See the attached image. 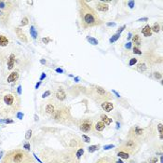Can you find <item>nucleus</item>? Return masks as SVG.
Listing matches in <instances>:
<instances>
[{"label":"nucleus","mask_w":163,"mask_h":163,"mask_svg":"<svg viewBox=\"0 0 163 163\" xmlns=\"http://www.w3.org/2000/svg\"><path fill=\"white\" fill-rule=\"evenodd\" d=\"M39 157L45 163H80V159L77 156V150L69 148L56 150L44 147L40 150Z\"/></svg>","instance_id":"f257e3e1"},{"label":"nucleus","mask_w":163,"mask_h":163,"mask_svg":"<svg viewBox=\"0 0 163 163\" xmlns=\"http://www.w3.org/2000/svg\"><path fill=\"white\" fill-rule=\"evenodd\" d=\"M22 107L21 97L14 92H0V118H10L16 115Z\"/></svg>","instance_id":"f03ea898"},{"label":"nucleus","mask_w":163,"mask_h":163,"mask_svg":"<svg viewBox=\"0 0 163 163\" xmlns=\"http://www.w3.org/2000/svg\"><path fill=\"white\" fill-rule=\"evenodd\" d=\"M77 6L80 25L83 29L86 30L92 27L99 26L103 23V21L100 18L99 14L86 1H84V0L77 1Z\"/></svg>","instance_id":"7ed1b4c3"},{"label":"nucleus","mask_w":163,"mask_h":163,"mask_svg":"<svg viewBox=\"0 0 163 163\" xmlns=\"http://www.w3.org/2000/svg\"><path fill=\"white\" fill-rule=\"evenodd\" d=\"M0 163H35V159L28 151L16 148L7 151Z\"/></svg>","instance_id":"20e7f679"},{"label":"nucleus","mask_w":163,"mask_h":163,"mask_svg":"<svg viewBox=\"0 0 163 163\" xmlns=\"http://www.w3.org/2000/svg\"><path fill=\"white\" fill-rule=\"evenodd\" d=\"M51 118L57 123L71 126L76 123V120L73 118L71 114V108L68 105L60 104L55 112L51 116Z\"/></svg>","instance_id":"39448f33"},{"label":"nucleus","mask_w":163,"mask_h":163,"mask_svg":"<svg viewBox=\"0 0 163 163\" xmlns=\"http://www.w3.org/2000/svg\"><path fill=\"white\" fill-rule=\"evenodd\" d=\"M151 135H152V132L149 129V127L141 128L138 126H133L130 129L129 133L127 135V139H133L142 144L143 141L148 140Z\"/></svg>","instance_id":"423d86ee"},{"label":"nucleus","mask_w":163,"mask_h":163,"mask_svg":"<svg viewBox=\"0 0 163 163\" xmlns=\"http://www.w3.org/2000/svg\"><path fill=\"white\" fill-rule=\"evenodd\" d=\"M141 145H142V144L140 142L136 141V140L127 139V140L123 141L118 145V147L116 149V152H118V151L125 152V153H127L128 155H130V156L132 157V156H134V155H136L138 152H139Z\"/></svg>","instance_id":"0eeeda50"},{"label":"nucleus","mask_w":163,"mask_h":163,"mask_svg":"<svg viewBox=\"0 0 163 163\" xmlns=\"http://www.w3.org/2000/svg\"><path fill=\"white\" fill-rule=\"evenodd\" d=\"M75 124H77V126L80 130V132H82L83 133L98 135L94 130V122H93V118H84L77 119L76 120Z\"/></svg>","instance_id":"6e6552de"},{"label":"nucleus","mask_w":163,"mask_h":163,"mask_svg":"<svg viewBox=\"0 0 163 163\" xmlns=\"http://www.w3.org/2000/svg\"><path fill=\"white\" fill-rule=\"evenodd\" d=\"M60 104L61 103H59L54 99H48L47 102L44 103V108L41 109L42 115H44V116L45 115L46 116H51Z\"/></svg>","instance_id":"1a4fd4ad"},{"label":"nucleus","mask_w":163,"mask_h":163,"mask_svg":"<svg viewBox=\"0 0 163 163\" xmlns=\"http://www.w3.org/2000/svg\"><path fill=\"white\" fill-rule=\"evenodd\" d=\"M18 7V2L17 1H10V0H0V10L11 12L17 10Z\"/></svg>","instance_id":"9d476101"},{"label":"nucleus","mask_w":163,"mask_h":163,"mask_svg":"<svg viewBox=\"0 0 163 163\" xmlns=\"http://www.w3.org/2000/svg\"><path fill=\"white\" fill-rule=\"evenodd\" d=\"M91 89L95 93H97L99 96L103 97L105 101H110L113 99V95L101 86H92V88H91Z\"/></svg>","instance_id":"9b49d317"},{"label":"nucleus","mask_w":163,"mask_h":163,"mask_svg":"<svg viewBox=\"0 0 163 163\" xmlns=\"http://www.w3.org/2000/svg\"><path fill=\"white\" fill-rule=\"evenodd\" d=\"M10 13L0 10V24L3 26H10Z\"/></svg>","instance_id":"f8f14e48"},{"label":"nucleus","mask_w":163,"mask_h":163,"mask_svg":"<svg viewBox=\"0 0 163 163\" xmlns=\"http://www.w3.org/2000/svg\"><path fill=\"white\" fill-rule=\"evenodd\" d=\"M54 98L58 102H63V101H65V99L67 98V94H66V92H65V91L63 89V87L58 88L54 92Z\"/></svg>","instance_id":"ddd939ff"},{"label":"nucleus","mask_w":163,"mask_h":163,"mask_svg":"<svg viewBox=\"0 0 163 163\" xmlns=\"http://www.w3.org/2000/svg\"><path fill=\"white\" fill-rule=\"evenodd\" d=\"M14 32H15L16 36H18V38L21 40L22 42H23V43H28L27 36H26V34L24 33V31H23L22 29H21L20 27H16V28L14 29Z\"/></svg>","instance_id":"4468645a"},{"label":"nucleus","mask_w":163,"mask_h":163,"mask_svg":"<svg viewBox=\"0 0 163 163\" xmlns=\"http://www.w3.org/2000/svg\"><path fill=\"white\" fill-rule=\"evenodd\" d=\"M95 3V10L97 11H101V12H106L109 10V6L108 4H105L102 1H98V2H94Z\"/></svg>","instance_id":"2eb2a0df"},{"label":"nucleus","mask_w":163,"mask_h":163,"mask_svg":"<svg viewBox=\"0 0 163 163\" xmlns=\"http://www.w3.org/2000/svg\"><path fill=\"white\" fill-rule=\"evenodd\" d=\"M15 63H16V55L14 53L10 54V56L7 57V70L11 71L15 67Z\"/></svg>","instance_id":"dca6fc26"},{"label":"nucleus","mask_w":163,"mask_h":163,"mask_svg":"<svg viewBox=\"0 0 163 163\" xmlns=\"http://www.w3.org/2000/svg\"><path fill=\"white\" fill-rule=\"evenodd\" d=\"M104 128H105V124L103 123V121H97L96 123H94V130H95V132H96V133L99 135L100 137H102V135H100L99 134V132H103V130H104Z\"/></svg>","instance_id":"f3484780"},{"label":"nucleus","mask_w":163,"mask_h":163,"mask_svg":"<svg viewBox=\"0 0 163 163\" xmlns=\"http://www.w3.org/2000/svg\"><path fill=\"white\" fill-rule=\"evenodd\" d=\"M19 72L17 71H13L10 73V75L7 77V83H13V82H16L18 79H19Z\"/></svg>","instance_id":"a211bd4d"},{"label":"nucleus","mask_w":163,"mask_h":163,"mask_svg":"<svg viewBox=\"0 0 163 163\" xmlns=\"http://www.w3.org/2000/svg\"><path fill=\"white\" fill-rule=\"evenodd\" d=\"M101 105H102L103 110L105 111V112H107V113L111 112V111L114 109V103H111V102H109V101L103 102V103H101Z\"/></svg>","instance_id":"6ab92c4d"},{"label":"nucleus","mask_w":163,"mask_h":163,"mask_svg":"<svg viewBox=\"0 0 163 163\" xmlns=\"http://www.w3.org/2000/svg\"><path fill=\"white\" fill-rule=\"evenodd\" d=\"M142 35L144 37H150L152 36V30H151V26L149 24H146L145 26H144L142 28Z\"/></svg>","instance_id":"aec40b11"},{"label":"nucleus","mask_w":163,"mask_h":163,"mask_svg":"<svg viewBox=\"0 0 163 163\" xmlns=\"http://www.w3.org/2000/svg\"><path fill=\"white\" fill-rule=\"evenodd\" d=\"M10 45V39L5 35H0V47L5 48Z\"/></svg>","instance_id":"412c9836"},{"label":"nucleus","mask_w":163,"mask_h":163,"mask_svg":"<svg viewBox=\"0 0 163 163\" xmlns=\"http://www.w3.org/2000/svg\"><path fill=\"white\" fill-rule=\"evenodd\" d=\"M132 43L134 45V47L139 48L142 45V38L140 36V35L138 34H134L132 36Z\"/></svg>","instance_id":"4be33fe9"},{"label":"nucleus","mask_w":163,"mask_h":163,"mask_svg":"<svg viewBox=\"0 0 163 163\" xmlns=\"http://www.w3.org/2000/svg\"><path fill=\"white\" fill-rule=\"evenodd\" d=\"M95 163H114V159L109 157H102L98 159Z\"/></svg>","instance_id":"5701e85b"},{"label":"nucleus","mask_w":163,"mask_h":163,"mask_svg":"<svg viewBox=\"0 0 163 163\" xmlns=\"http://www.w3.org/2000/svg\"><path fill=\"white\" fill-rule=\"evenodd\" d=\"M101 121H103V123L105 125H110L112 123V118H108L106 115H104V114H103V115H101Z\"/></svg>","instance_id":"b1692460"},{"label":"nucleus","mask_w":163,"mask_h":163,"mask_svg":"<svg viewBox=\"0 0 163 163\" xmlns=\"http://www.w3.org/2000/svg\"><path fill=\"white\" fill-rule=\"evenodd\" d=\"M136 69H137V71H139L141 73H144V72L146 71V69H147V66H146V64L144 63H139V64L137 65Z\"/></svg>","instance_id":"393cba45"},{"label":"nucleus","mask_w":163,"mask_h":163,"mask_svg":"<svg viewBox=\"0 0 163 163\" xmlns=\"http://www.w3.org/2000/svg\"><path fill=\"white\" fill-rule=\"evenodd\" d=\"M117 153V156L119 157L120 159H129L130 158V155H128L127 153L125 152H121V151H118V152H116Z\"/></svg>","instance_id":"a878e982"},{"label":"nucleus","mask_w":163,"mask_h":163,"mask_svg":"<svg viewBox=\"0 0 163 163\" xmlns=\"http://www.w3.org/2000/svg\"><path fill=\"white\" fill-rule=\"evenodd\" d=\"M29 19H28V17H26V16H24V17L22 19V22H21V23H20V25H19V27L21 28V27H24V26H26V25H28L29 24Z\"/></svg>","instance_id":"bb28decb"},{"label":"nucleus","mask_w":163,"mask_h":163,"mask_svg":"<svg viewBox=\"0 0 163 163\" xmlns=\"http://www.w3.org/2000/svg\"><path fill=\"white\" fill-rule=\"evenodd\" d=\"M160 29H161V27H160V24L159 22H155L153 24V26L151 27V30L154 33H159L160 31Z\"/></svg>","instance_id":"cd10ccee"},{"label":"nucleus","mask_w":163,"mask_h":163,"mask_svg":"<svg viewBox=\"0 0 163 163\" xmlns=\"http://www.w3.org/2000/svg\"><path fill=\"white\" fill-rule=\"evenodd\" d=\"M30 35H31V36H32L33 38H34V39H36V38H37V36H38L37 31H36L35 27L33 26V25L30 27Z\"/></svg>","instance_id":"c85d7f7f"},{"label":"nucleus","mask_w":163,"mask_h":163,"mask_svg":"<svg viewBox=\"0 0 163 163\" xmlns=\"http://www.w3.org/2000/svg\"><path fill=\"white\" fill-rule=\"evenodd\" d=\"M87 40L89 42V44H92V45H93V46H96V45L99 44V42H98V40H97L96 38L92 37V36H87Z\"/></svg>","instance_id":"c756f323"},{"label":"nucleus","mask_w":163,"mask_h":163,"mask_svg":"<svg viewBox=\"0 0 163 163\" xmlns=\"http://www.w3.org/2000/svg\"><path fill=\"white\" fill-rule=\"evenodd\" d=\"M100 147V144H95V145H91V146H89L88 147V152L89 153H93L95 151H97L98 149H99Z\"/></svg>","instance_id":"7c9ffc66"},{"label":"nucleus","mask_w":163,"mask_h":163,"mask_svg":"<svg viewBox=\"0 0 163 163\" xmlns=\"http://www.w3.org/2000/svg\"><path fill=\"white\" fill-rule=\"evenodd\" d=\"M119 37H120V35H119V34H115V35H114V36L110 38L109 41H110V43H114L115 41H117V40H118Z\"/></svg>","instance_id":"2f4dec72"},{"label":"nucleus","mask_w":163,"mask_h":163,"mask_svg":"<svg viewBox=\"0 0 163 163\" xmlns=\"http://www.w3.org/2000/svg\"><path fill=\"white\" fill-rule=\"evenodd\" d=\"M137 62H138V59H137V58H135V57H134V58H132V59L130 60V62H129V65H130V66H133L134 64H136V63H137Z\"/></svg>","instance_id":"473e14b6"},{"label":"nucleus","mask_w":163,"mask_h":163,"mask_svg":"<svg viewBox=\"0 0 163 163\" xmlns=\"http://www.w3.org/2000/svg\"><path fill=\"white\" fill-rule=\"evenodd\" d=\"M158 158L157 157H151L147 159V162L148 163H158Z\"/></svg>","instance_id":"72a5a7b5"},{"label":"nucleus","mask_w":163,"mask_h":163,"mask_svg":"<svg viewBox=\"0 0 163 163\" xmlns=\"http://www.w3.org/2000/svg\"><path fill=\"white\" fill-rule=\"evenodd\" d=\"M158 130H159V137L160 139L162 140V123H159L158 126H157Z\"/></svg>","instance_id":"f704fd0d"},{"label":"nucleus","mask_w":163,"mask_h":163,"mask_svg":"<svg viewBox=\"0 0 163 163\" xmlns=\"http://www.w3.org/2000/svg\"><path fill=\"white\" fill-rule=\"evenodd\" d=\"M133 53L134 54H137V55H142V51H140V48H137V47H133Z\"/></svg>","instance_id":"c9c22d12"},{"label":"nucleus","mask_w":163,"mask_h":163,"mask_svg":"<svg viewBox=\"0 0 163 163\" xmlns=\"http://www.w3.org/2000/svg\"><path fill=\"white\" fill-rule=\"evenodd\" d=\"M32 137V130H28L25 134V139L26 140H30V138Z\"/></svg>","instance_id":"e433bc0d"},{"label":"nucleus","mask_w":163,"mask_h":163,"mask_svg":"<svg viewBox=\"0 0 163 163\" xmlns=\"http://www.w3.org/2000/svg\"><path fill=\"white\" fill-rule=\"evenodd\" d=\"M154 77H155V78H157V79H161L162 78V74L159 72H155L154 73Z\"/></svg>","instance_id":"4c0bfd02"},{"label":"nucleus","mask_w":163,"mask_h":163,"mask_svg":"<svg viewBox=\"0 0 163 163\" xmlns=\"http://www.w3.org/2000/svg\"><path fill=\"white\" fill-rule=\"evenodd\" d=\"M82 139L84 140L85 143H89V142H91V138H89V136H87L86 134H82Z\"/></svg>","instance_id":"58836bf2"},{"label":"nucleus","mask_w":163,"mask_h":163,"mask_svg":"<svg viewBox=\"0 0 163 163\" xmlns=\"http://www.w3.org/2000/svg\"><path fill=\"white\" fill-rule=\"evenodd\" d=\"M42 41H43L44 44H48L51 41H52V40H51V38H50V37H44V38L42 39Z\"/></svg>","instance_id":"ea45409f"},{"label":"nucleus","mask_w":163,"mask_h":163,"mask_svg":"<svg viewBox=\"0 0 163 163\" xmlns=\"http://www.w3.org/2000/svg\"><path fill=\"white\" fill-rule=\"evenodd\" d=\"M128 6L130 9H133L135 6V2L134 1H128Z\"/></svg>","instance_id":"a19ab883"},{"label":"nucleus","mask_w":163,"mask_h":163,"mask_svg":"<svg viewBox=\"0 0 163 163\" xmlns=\"http://www.w3.org/2000/svg\"><path fill=\"white\" fill-rule=\"evenodd\" d=\"M1 122H5V123H13V120L10 119V118H4L2 120H0Z\"/></svg>","instance_id":"79ce46f5"},{"label":"nucleus","mask_w":163,"mask_h":163,"mask_svg":"<svg viewBox=\"0 0 163 163\" xmlns=\"http://www.w3.org/2000/svg\"><path fill=\"white\" fill-rule=\"evenodd\" d=\"M51 93V91H47L46 92H44V93L42 94V97H43V98H46V97H48V96H50Z\"/></svg>","instance_id":"37998d69"},{"label":"nucleus","mask_w":163,"mask_h":163,"mask_svg":"<svg viewBox=\"0 0 163 163\" xmlns=\"http://www.w3.org/2000/svg\"><path fill=\"white\" fill-rule=\"evenodd\" d=\"M16 116H17V118H18L19 119H22V118H23V114H22V112H18L17 114H16Z\"/></svg>","instance_id":"c03bdc74"},{"label":"nucleus","mask_w":163,"mask_h":163,"mask_svg":"<svg viewBox=\"0 0 163 163\" xmlns=\"http://www.w3.org/2000/svg\"><path fill=\"white\" fill-rule=\"evenodd\" d=\"M125 28H126V25H123V26H121V27H120V28H119V29L118 30L117 34H119V35H120V34H121V32L123 31V30H124Z\"/></svg>","instance_id":"a18cd8bd"},{"label":"nucleus","mask_w":163,"mask_h":163,"mask_svg":"<svg viewBox=\"0 0 163 163\" xmlns=\"http://www.w3.org/2000/svg\"><path fill=\"white\" fill-rule=\"evenodd\" d=\"M23 147L26 149V151H29L30 150V144H28V143H26V144H24V145H23Z\"/></svg>","instance_id":"49530a36"},{"label":"nucleus","mask_w":163,"mask_h":163,"mask_svg":"<svg viewBox=\"0 0 163 163\" xmlns=\"http://www.w3.org/2000/svg\"><path fill=\"white\" fill-rule=\"evenodd\" d=\"M114 147V145L113 144H110V145H105L104 147H103V149L104 150H107V149H110V148H113Z\"/></svg>","instance_id":"de8ad7c7"},{"label":"nucleus","mask_w":163,"mask_h":163,"mask_svg":"<svg viewBox=\"0 0 163 163\" xmlns=\"http://www.w3.org/2000/svg\"><path fill=\"white\" fill-rule=\"evenodd\" d=\"M130 48H132V43H130V42H128V43L126 44V48H127V50H130Z\"/></svg>","instance_id":"09e8293b"},{"label":"nucleus","mask_w":163,"mask_h":163,"mask_svg":"<svg viewBox=\"0 0 163 163\" xmlns=\"http://www.w3.org/2000/svg\"><path fill=\"white\" fill-rule=\"evenodd\" d=\"M148 21V18H142V19H139L138 20V22H147Z\"/></svg>","instance_id":"8fccbe9b"},{"label":"nucleus","mask_w":163,"mask_h":163,"mask_svg":"<svg viewBox=\"0 0 163 163\" xmlns=\"http://www.w3.org/2000/svg\"><path fill=\"white\" fill-rule=\"evenodd\" d=\"M47 76H46V74H45V73H42V75H41V77H40V81H41V80H43L45 77H46Z\"/></svg>","instance_id":"3c124183"},{"label":"nucleus","mask_w":163,"mask_h":163,"mask_svg":"<svg viewBox=\"0 0 163 163\" xmlns=\"http://www.w3.org/2000/svg\"><path fill=\"white\" fill-rule=\"evenodd\" d=\"M21 89H22V87H21V86H19V87H18V95H21V94H22V91H21Z\"/></svg>","instance_id":"603ef678"},{"label":"nucleus","mask_w":163,"mask_h":163,"mask_svg":"<svg viewBox=\"0 0 163 163\" xmlns=\"http://www.w3.org/2000/svg\"><path fill=\"white\" fill-rule=\"evenodd\" d=\"M56 72H57V73H63V69H61V68H57V69H56Z\"/></svg>","instance_id":"864d4df0"},{"label":"nucleus","mask_w":163,"mask_h":163,"mask_svg":"<svg viewBox=\"0 0 163 163\" xmlns=\"http://www.w3.org/2000/svg\"><path fill=\"white\" fill-rule=\"evenodd\" d=\"M40 84H41V81H39V82L36 85V89H38V87L40 86Z\"/></svg>","instance_id":"5fc2aeb1"},{"label":"nucleus","mask_w":163,"mask_h":163,"mask_svg":"<svg viewBox=\"0 0 163 163\" xmlns=\"http://www.w3.org/2000/svg\"><path fill=\"white\" fill-rule=\"evenodd\" d=\"M107 25H108V26H115V25H116V23H107Z\"/></svg>","instance_id":"6e6d98bb"},{"label":"nucleus","mask_w":163,"mask_h":163,"mask_svg":"<svg viewBox=\"0 0 163 163\" xmlns=\"http://www.w3.org/2000/svg\"><path fill=\"white\" fill-rule=\"evenodd\" d=\"M40 63H41L42 64H46V61L43 60V59H42V60H40Z\"/></svg>","instance_id":"4d7b16f0"},{"label":"nucleus","mask_w":163,"mask_h":163,"mask_svg":"<svg viewBox=\"0 0 163 163\" xmlns=\"http://www.w3.org/2000/svg\"><path fill=\"white\" fill-rule=\"evenodd\" d=\"M26 3L29 4V5H34V2H33V1H27Z\"/></svg>","instance_id":"13d9d810"},{"label":"nucleus","mask_w":163,"mask_h":163,"mask_svg":"<svg viewBox=\"0 0 163 163\" xmlns=\"http://www.w3.org/2000/svg\"><path fill=\"white\" fill-rule=\"evenodd\" d=\"M117 162H118V163H123V162H122V161H121V160H118V161H117Z\"/></svg>","instance_id":"bf43d9fd"},{"label":"nucleus","mask_w":163,"mask_h":163,"mask_svg":"<svg viewBox=\"0 0 163 163\" xmlns=\"http://www.w3.org/2000/svg\"><path fill=\"white\" fill-rule=\"evenodd\" d=\"M142 163H148V162H147V161H143Z\"/></svg>","instance_id":"052dcab7"}]
</instances>
